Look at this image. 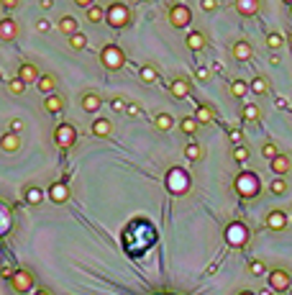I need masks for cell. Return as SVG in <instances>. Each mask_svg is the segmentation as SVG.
Instances as JSON below:
<instances>
[{
	"label": "cell",
	"mask_w": 292,
	"mask_h": 295,
	"mask_svg": "<svg viewBox=\"0 0 292 295\" xmlns=\"http://www.w3.org/2000/svg\"><path fill=\"white\" fill-rule=\"evenodd\" d=\"M213 118H216V113H213L211 105H197V110H195V121L197 123H213Z\"/></svg>",
	"instance_id": "cell-27"
},
{
	"label": "cell",
	"mask_w": 292,
	"mask_h": 295,
	"mask_svg": "<svg viewBox=\"0 0 292 295\" xmlns=\"http://www.w3.org/2000/svg\"><path fill=\"white\" fill-rule=\"evenodd\" d=\"M8 90H11L13 95H23V90H26V85H23V82H21V80L16 77V80H11V82H8Z\"/></svg>",
	"instance_id": "cell-39"
},
{
	"label": "cell",
	"mask_w": 292,
	"mask_h": 295,
	"mask_svg": "<svg viewBox=\"0 0 292 295\" xmlns=\"http://www.w3.org/2000/svg\"><path fill=\"white\" fill-rule=\"evenodd\" d=\"M248 272H252L254 277H262V275H267V265L259 262V260H252L248 262Z\"/></svg>",
	"instance_id": "cell-36"
},
{
	"label": "cell",
	"mask_w": 292,
	"mask_h": 295,
	"mask_svg": "<svg viewBox=\"0 0 292 295\" xmlns=\"http://www.w3.org/2000/svg\"><path fill=\"white\" fill-rule=\"evenodd\" d=\"M259 295H274V292H272V290H269V287H264V290H262V292H259Z\"/></svg>",
	"instance_id": "cell-54"
},
{
	"label": "cell",
	"mask_w": 292,
	"mask_h": 295,
	"mask_svg": "<svg viewBox=\"0 0 292 295\" xmlns=\"http://www.w3.org/2000/svg\"><path fill=\"white\" fill-rule=\"evenodd\" d=\"M170 93H172V98H177V100L187 98V95H190V80H185V77L172 80V82H170Z\"/></svg>",
	"instance_id": "cell-13"
},
{
	"label": "cell",
	"mask_w": 292,
	"mask_h": 295,
	"mask_svg": "<svg viewBox=\"0 0 292 295\" xmlns=\"http://www.w3.org/2000/svg\"><path fill=\"white\" fill-rule=\"evenodd\" d=\"M69 47L77 49V52H79V49H85V47H88V36H85V33H74V36H69Z\"/></svg>",
	"instance_id": "cell-35"
},
{
	"label": "cell",
	"mask_w": 292,
	"mask_h": 295,
	"mask_svg": "<svg viewBox=\"0 0 292 295\" xmlns=\"http://www.w3.org/2000/svg\"><path fill=\"white\" fill-rule=\"evenodd\" d=\"M267 277H269V290H272V292H287L289 285H292V275H287V272L279 270V267H274Z\"/></svg>",
	"instance_id": "cell-8"
},
{
	"label": "cell",
	"mask_w": 292,
	"mask_h": 295,
	"mask_svg": "<svg viewBox=\"0 0 292 295\" xmlns=\"http://www.w3.org/2000/svg\"><path fill=\"white\" fill-rule=\"evenodd\" d=\"M59 31H62L64 36H74V33H79V23H77V18H74V16H64V18L59 21Z\"/></svg>",
	"instance_id": "cell-24"
},
{
	"label": "cell",
	"mask_w": 292,
	"mask_h": 295,
	"mask_svg": "<svg viewBox=\"0 0 292 295\" xmlns=\"http://www.w3.org/2000/svg\"><path fill=\"white\" fill-rule=\"evenodd\" d=\"M267 226L272 231H282L287 226V216H284V210H272V213L267 216Z\"/></svg>",
	"instance_id": "cell-21"
},
{
	"label": "cell",
	"mask_w": 292,
	"mask_h": 295,
	"mask_svg": "<svg viewBox=\"0 0 292 295\" xmlns=\"http://www.w3.org/2000/svg\"><path fill=\"white\" fill-rule=\"evenodd\" d=\"M110 108H113L115 113H120V110H126V108H129V103L123 100V98H113V100H110Z\"/></svg>",
	"instance_id": "cell-42"
},
{
	"label": "cell",
	"mask_w": 292,
	"mask_h": 295,
	"mask_svg": "<svg viewBox=\"0 0 292 295\" xmlns=\"http://www.w3.org/2000/svg\"><path fill=\"white\" fill-rule=\"evenodd\" d=\"M18 33H21L18 21H13L11 16L0 18V41H16V39H18Z\"/></svg>",
	"instance_id": "cell-10"
},
{
	"label": "cell",
	"mask_w": 292,
	"mask_h": 295,
	"mask_svg": "<svg viewBox=\"0 0 292 295\" xmlns=\"http://www.w3.org/2000/svg\"><path fill=\"white\" fill-rule=\"evenodd\" d=\"M233 185H236V193H238L243 200H252V198H257V195L262 193L259 175H257V172H248V170L238 172L236 180H233Z\"/></svg>",
	"instance_id": "cell-1"
},
{
	"label": "cell",
	"mask_w": 292,
	"mask_h": 295,
	"mask_svg": "<svg viewBox=\"0 0 292 295\" xmlns=\"http://www.w3.org/2000/svg\"><path fill=\"white\" fill-rule=\"evenodd\" d=\"M23 198H26L28 205H41V200H44V193H41L38 185H28V188L23 190Z\"/></svg>",
	"instance_id": "cell-25"
},
{
	"label": "cell",
	"mask_w": 292,
	"mask_h": 295,
	"mask_svg": "<svg viewBox=\"0 0 292 295\" xmlns=\"http://www.w3.org/2000/svg\"><path fill=\"white\" fill-rule=\"evenodd\" d=\"M74 141H77V129L72 123H59L54 129V144L57 146L69 149V146H74Z\"/></svg>",
	"instance_id": "cell-6"
},
{
	"label": "cell",
	"mask_w": 292,
	"mask_h": 295,
	"mask_svg": "<svg viewBox=\"0 0 292 295\" xmlns=\"http://www.w3.org/2000/svg\"><path fill=\"white\" fill-rule=\"evenodd\" d=\"M33 295H52V292H49V290H47V287H38V290H36V292H33Z\"/></svg>",
	"instance_id": "cell-53"
},
{
	"label": "cell",
	"mask_w": 292,
	"mask_h": 295,
	"mask_svg": "<svg viewBox=\"0 0 292 295\" xmlns=\"http://www.w3.org/2000/svg\"><path fill=\"white\" fill-rule=\"evenodd\" d=\"M228 90H231L233 98H246V93H248V82H243V80H233Z\"/></svg>",
	"instance_id": "cell-31"
},
{
	"label": "cell",
	"mask_w": 292,
	"mask_h": 295,
	"mask_svg": "<svg viewBox=\"0 0 292 295\" xmlns=\"http://www.w3.org/2000/svg\"><path fill=\"white\" fill-rule=\"evenodd\" d=\"M100 62H103L110 72H115V69H120L123 64H126V52H123L118 44H105V47L100 49Z\"/></svg>",
	"instance_id": "cell-4"
},
{
	"label": "cell",
	"mask_w": 292,
	"mask_h": 295,
	"mask_svg": "<svg viewBox=\"0 0 292 295\" xmlns=\"http://www.w3.org/2000/svg\"><path fill=\"white\" fill-rule=\"evenodd\" d=\"M190 21H192V11L185 3H175L170 8V23L175 28H185V26H190Z\"/></svg>",
	"instance_id": "cell-7"
},
{
	"label": "cell",
	"mask_w": 292,
	"mask_h": 295,
	"mask_svg": "<svg viewBox=\"0 0 292 295\" xmlns=\"http://www.w3.org/2000/svg\"><path fill=\"white\" fill-rule=\"evenodd\" d=\"M0 275H3L6 280H13V275H16V270H13L11 265H3V267H0Z\"/></svg>",
	"instance_id": "cell-47"
},
{
	"label": "cell",
	"mask_w": 292,
	"mask_h": 295,
	"mask_svg": "<svg viewBox=\"0 0 292 295\" xmlns=\"http://www.w3.org/2000/svg\"><path fill=\"white\" fill-rule=\"evenodd\" d=\"M0 149H3V152H8V154L18 152V149H21V136H18V134H11V131H6L3 136H0Z\"/></svg>",
	"instance_id": "cell-17"
},
{
	"label": "cell",
	"mask_w": 292,
	"mask_h": 295,
	"mask_svg": "<svg viewBox=\"0 0 292 295\" xmlns=\"http://www.w3.org/2000/svg\"><path fill=\"white\" fill-rule=\"evenodd\" d=\"M0 6H3L6 11H13V8H18L21 3H18V0H0Z\"/></svg>",
	"instance_id": "cell-49"
},
{
	"label": "cell",
	"mask_w": 292,
	"mask_h": 295,
	"mask_svg": "<svg viewBox=\"0 0 292 295\" xmlns=\"http://www.w3.org/2000/svg\"><path fill=\"white\" fill-rule=\"evenodd\" d=\"M282 44H284L282 33H277V31H274V33H269V36H267V47H269V49H279Z\"/></svg>",
	"instance_id": "cell-38"
},
{
	"label": "cell",
	"mask_w": 292,
	"mask_h": 295,
	"mask_svg": "<svg viewBox=\"0 0 292 295\" xmlns=\"http://www.w3.org/2000/svg\"><path fill=\"white\" fill-rule=\"evenodd\" d=\"M180 129H182V134L195 136V134H197V129H200V123L195 121V116H187V118H182V121H180Z\"/></svg>",
	"instance_id": "cell-28"
},
{
	"label": "cell",
	"mask_w": 292,
	"mask_h": 295,
	"mask_svg": "<svg viewBox=\"0 0 292 295\" xmlns=\"http://www.w3.org/2000/svg\"><path fill=\"white\" fill-rule=\"evenodd\" d=\"M11 285H13V290H16V292H28V290L33 287V275H31L28 270L18 267V270H16V275H13V280H11Z\"/></svg>",
	"instance_id": "cell-9"
},
{
	"label": "cell",
	"mask_w": 292,
	"mask_h": 295,
	"mask_svg": "<svg viewBox=\"0 0 292 295\" xmlns=\"http://www.w3.org/2000/svg\"><path fill=\"white\" fill-rule=\"evenodd\" d=\"M195 77H197V80H202V82H205V80H207V77H211V69H207V67H197V69H195Z\"/></svg>",
	"instance_id": "cell-46"
},
{
	"label": "cell",
	"mask_w": 292,
	"mask_h": 295,
	"mask_svg": "<svg viewBox=\"0 0 292 295\" xmlns=\"http://www.w3.org/2000/svg\"><path fill=\"white\" fill-rule=\"evenodd\" d=\"M185 157H187L190 162H200V159H202V146L195 144V141L187 144V146H185Z\"/></svg>",
	"instance_id": "cell-34"
},
{
	"label": "cell",
	"mask_w": 292,
	"mask_h": 295,
	"mask_svg": "<svg viewBox=\"0 0 292 295\" xmlns=\"http://www.w3.org/2000/svg\"><path fill=\"white\" fill-rule=\"evenodd\" d=\"M248 90H252L254 95H267L269 85H267V80H264V77H254V80H252V85H248Z\"/></svg>",
	"instance_id": "cell-32"
},
{
	"label": "cell",
	"mask_w": 292,
	"mask_h": 295,
	"mask_svg": "<svg viewBox=\"0 0 292 295\" xmlns=\"http://www.w3.org/2000/svg\"><path fill=\"white\" fill-rule=\"evenodd\" d=\"M269 167H272V172H274V175H279V177H282V175H287V172L292 170V162H289V157H287V154H277V157L269 162Z\"/></svg>",
	"instance_id": "cell-16"
},
{
	"label": "cell",
	"mask_w": 292,
	"mask_h": 295,
	"mask_svg": "<svg viewBox=\"0 0 292 295\" xmlns=\"http://www.w3.org/2000/svg\"><path fill=\"white\" fill-rule=\"evenodd\" d=\"M36 85H38V93H44V95H52V93L57 90V77H54V75H41Z\"/></svg>",
	"instance_id": "cell-23"
},
{
	"label": "cell",
	"mask_w": 292,
	"mask_h": 295,
	"mask_svg": "<svg viewBox=\"0 0 292 295\" xmlns=\"http://www.w3.org/2000/svg\"><path fill=\"white\" fill-rule=\"evenodd\" d=\"M90 131H93V136L105 139V136H110V131H113V123H110L108 118H95L93 126H90Z\"/></svg>",
	"instance_id": "cell-18"
},
{
	"label": "cell",
	"mask_w": 292,
	"mask_h": 295,
	"mask_svg": "<svg viewBox=\"0 0 292 295\" xmlns=\"http://www.w3.org/2000/svg\"><path fill=\"white\" fill-rule=\"evenodd\" d=\"M238 295H254V292H252V290H241Z\"/></svg>",
	"instance_id": "cell-55"
},
{
	"label": "cell",
	"mask_w": 292,
	"mask_h": 295,
	"mask_svg": "<svg viewBox=\"0 0 292 295\" xmlns=\"http://www.w3.org/2000/svg\"><path fill=\"white\" fill-rule=\"evenodd\" d=\"M185 44H187V49H190V52H202L207 41H205V36H202L200 31H190V33H187V39H185Z\"/></svg>",
	"instance_id": "cell-20"
},
{
	"label": "cell",
	"mask_w": 292,
	"mask_h": 295,
	"mask_svg": "<svg viewBox=\"0 0 292 295\" xmlns=\"http://www.w3.org/2000/svg\"><path fill=\"white\" fill-rule=\"evenodd\" d=\"M49 28H52V23H49L47 18H38V21H36V31H38V33H47Z\"/></svg>",
	"instance_id": "cell-43"
},
{
	"label": "cell",
	"mask_w": 292,
	"mask_h": 295,
	"mask_svg": "<svg viewBox=\"0 0 292 295\" xmlns=\"http://www.w3.org/2000/svg\"><path fill=\"white\" fill-rule=\"evenodd\" d=\"M126 113H129V116H141V108H139L136 103H129V108H126Z\"/></svg>",
	"instance_id": "cell-50"
},
{
	"label": "cell",
	"mask_w": 292,
	"mask_h": 295,
	"mask_svg": "<svg viewBox=\"0 0 292 295\" xmlns=\"http://www.w3.org/2000/svg\"><path fill=\"white\" fill-rule=\"evenodd\" d=\"M79 105H82V110H85V113H98V110H100V105H103V98H100L98 93L88 90V93H82Z\"/></svg>",
	"instance_id": "cell-11"
},
{
	"label": "cell",
	"mask_w": 292,
	"mask_h": 295,
	"mask_svg": "<svg viewBox=\"0 0 292 295\" xmlns=\"http://www.w3.org/2000/svg\"><path fill=\"white\" fill-rule=\"evenodd\" d=\"M54 3H52V0H41V8H44V11H49Z\"/></svg>",
	"instance_id": "cell-52"
},
{
	"label": "cell",
	"mask_w": 292,
	"mask_h": 295,
	"mask_svg": "<svg viewBox=\"0 0 292 295\" xmlns=\"http://www.w3.org/2000/svg\"><path fill=\"white\" fill-rule=\"evenodd\" d=\"M139 77H141V82H146V85H151V82H156L159 72H156V67H151V64H144V67H139Z\"/></svg>",
	"instance_id": "cell-29"
},
{
	"label": "cell",
	"mask_w": 292,
	"mask_h": 295,
	"mask_svg": "<svg viewBox=\"0 0 292 295\" xmlns=\"http://www.w3.org/2000/svg\"><path fill=\"white\" fill-rule=\"evenodd\" d=\"M103 18H105V8H100L98 3H93V6L88 8V21H90V23H100Z\"/></svg>",
	"instance_id": "cell-33"
},
{
	"label": "cell",
	"mask_w": 292,
	"mask_h": 295,
	"mask_svg": "<svg viewBox=\"0 0 292 295\" xmlns=\"http://www.w3.org/2000/svg\"><path fill=\"white\" fill-rule=\"evenodd\" d=\"M105 21L113 26V28H126L131 23V8L126 3H110L105 8Z\"/></svg>",
	"instance_id": "cell-2"
},
{
	"label": "cell",
	"mask_w": 292,
	"mask_h": 295,
	"mask_svg": "<svg viewBox=\"0 0 292 295\" xmlns=\"http://www.w3.org/2000/svg\"><path fill=\"white\" fill-rule=\"evenodd\" d=\"M269 190H272V195H284L287 193V182L282 177H274L272 185H269Z\"/></svg>",
	"instance_id": "cell-37"
},
{
	"label": "cell",
	"mask_w": 292,
	"mask_h": 295,
	"mask_svg": "<svg viewBox=\"0 0 292 295\" xmlns=\"http://www.w3.org/2000/svg\"><path fill=\"white\" fill-rule=\"evenodd\" d=\"M233 159H236V162H246V159H248V149H246L243 144H241V146H233Z\"/></svg>",
	"instance_id": "cell-41"
},
{
	"label": "cell",
	"mask_w": 292,
	"mask_h": 295,
	"mask_svg": "<svg viewBox=\"0 0 292 295\" xmlns=\"http://www.w3.org/2000/svg\"><path fill=\"white\" fill-rule=\"evenodd\" d=\"M166 188H170L172 195H185L190 190V175L182 167H172V170L166 172Z\"/></svg>",
	"instance_id": "cell-3"
},
{
	"label": "cell",
	"mask_w": 292,
	"mask_h": 295,
	"mask_svg": "<svg viewBox=\"0 0 292 295\" xmlns=\"http://www.w3.org/2000/svg\"><path fill=\"white\" fill-rule=\"evenodd\" d=\"M74 6H77V8H85V11H88L93 3H90V0H74Z\"/></svg>",
	"instance_id": "cell-51"
},
{
	"label": "cell",
	"mask_w": 292,
	"mask_h": 295,
	"mask_svg": "<svg viewBox=\"0 0 292 295\" xmlns=\"http://www.w3.org/2000/svg\"><path fill=\"white\" fill-rule=\"evenodd\" d=\"M228 136H231V141H233L236 146H241V141H243V134H241V129H231V134H228Z\"/></svg>",
	"instance_id": "cell-45"
},
{
	"label": "cell",
	"mask_w": 292,
	"mask_h": 295,
	"mask_svg": "<svg viewBox=\"0 0 292 295\" xmlns=\"http://www.w3.org/2000/svg\"><path fill=\"white\" fill-rule=\"evenodd\" d=\"M236 11L241 16H257L259 13V0H236Z\"/></svg>",
	"instance_id": "cell-22"
},
{
	"label": "cell",
	"mask_w": 292,
	"mask_h": 295,
	"mask_svg": "<svg viewBox=\"0 0 292 295\" xmlns=\"http://www.w3.org/2000/svg\"><path fill=\"white\" fill-rule=\"evenodd\" d=\"M154 126H156L159 131H170L172 126H175V118H172L170 113H156V116H154Z\"/></svg>",
	"instance_id": "cell-26"
},
{
	"label": "cell",
	"mask_w": 292,
	"mask_h": 295,
	"mask_svg": "<svg viewBox=\"0 0 292 295\" xmlns=\"http://www.w3.org/2000/svg\"><path fill=\"white\" fill-rule=\"evenodd\" d=\"M21 131H23V123H21L18 118H13V121H11V134H18V136H21Z\"/></svg>",
	"instance_id": "cell-48"
},
{
	"label": "cell",
	"mask_w": 292,
	"mask_h": 295,
	"mask_svg": "<svg viewBox=\"0 0 292 295\" xmlns=\"http://www.w3.org/2000/svg\"><path fill=\"white\" fill-rule=\"evenodd\" d=\"M241 116H243V121H259L262 118V110H259L257 103H246L243 110H241Z\"/></svg>",
	"instance_id": "cell-30"
},
{
	"label": "cell",
	"mask_w": 292,
	"mask_h": 295,
	"mask_svg": "<svg viewBox=\"0 0 292 295\" xmlns=\"http://www.w3.org/2000/svg\"><path fill=\"white\" fill-rule=\"evenodd\" d=\"M49 198H52V203H57V205L67 203V200H69V185H67V182H54V185L49 188Z\"/></svg>",
	"instance_id": "cell-12"
},
{
	"label": "cell",
	"mask_w": 292,
	"mask_h": 295,
	"mask_svg": "<svg viewBox=\"0 0 292 295\" xmlns=\"http://www.w3.org/2000/svg\"><path fill=\"white\" fill-rule=\"evenodd\" d=\"M38 69H36V64H31V62H23L21 67H18V80L23 82V85H28V82H38Z\"/></svg>",
	"instance_id": "cell-14"
},
{
	"label": "cell",
	"mask_w": 292,
	"mask_h": 295,
	"mask_svg": "<svg viewBox=\"0 0 292 295\" xmlns=\"http://www.w3.org/2000/svg\"><path fill=\"white\" fill-rule=\"evenodd\" d=\"M277 154H279V149H277L274 144H264V146H262V157H264V159H269V162H272Z\"/></svg>",
	"instance_id": "cell-40"
},
{
	"label": "cell",
	"mask_w": 292,
	"mask_h": 295,
	"mask_svg": "<svg viewBox=\"0 0 292 295\" xmlns=\"http://www.w3.org/2000/svg\"><path fill=\"white\" fill-rule=\"evenodd\" d=\"M200 8H202L205 13H213V11L218 8V3H216V0H202V3H200Z\"/></svg>",
	"instance_id": "cell-44"
},
{
	"label": "cell",
	"mask_w": 292,
	"mask_h": 295,
	"mask_svg": "<svg viewBox=\"0 0 292 295\" xmlns=\"http://www.w3.org/2000/svg\"><path fill=\"white\" fill-rule=\"evenodd\" d=\"M226 241H228V246H233V249L246 246V241H248V226L241 224V221L228 224V226H226Z\"/></svg>",
	"instance_id": "cell-5"
},
{
	"label": "cell",
	"mask_w": 292,
	"mask_h": 295,
	"mask_svg": "<svg viewBox=\"0 0 292 295\" xmlns=\"http://www.w3.org/2000/svg\"><path fill=\"white\" fill-rule=\"evenodd\" d=\"M44 108H47V113H62L64 110V95H59V93L47 95L44 98Z\"/></svg>",
	"instance_id": "cell-19"
},
{
	"label": "cell",
	"mask_w": 292,
	"mask_h": 295,
	"mask_svg": "<svg viewBox=\"0 0 292 295\" xmlns=\"http://www.w3.org/2000/svg\"><path fill=\"white\" fill-rule=\"evenodd\" d=\"M289 11H292V6H289Z\"/></svg>",
	"instance_id": "cell-56"
},
{
	"label": "cell",
	"mask_w": 292,
	"mask_h": 295,
	"mask_svg": "<svg viewBox=\"0 0 292 295\" xmlns=\"http://www.w3.org/2000/svg\"><path fill=\"white\" fill-rule=\"evenodd\" d=\"M231 52H233V59H238V62H248L254 57V47L248 41H236Z\"/></svg>",
	"instance_id": "cell-15"
}]
</instances>
